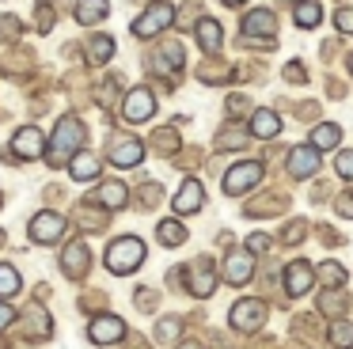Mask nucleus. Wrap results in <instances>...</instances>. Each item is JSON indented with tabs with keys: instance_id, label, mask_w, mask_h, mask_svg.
Instances as JSON below:
<instances>
[{
	"instance_id": "c85d7f7f",
	"label": "nucleus",
	"mask_w": 353,
	"mask_h": 349,
	"mask_svg": "<svg viewBox=\"0 0 353 349\" xmlns=\"http://www.w3.org/2000/svg\"><path fill=\"white\" fill-rule=\"evenodd\" d=\"M16 292H19V273L0 262V300H8V296H16Z\"/></svg>"
},
{
	"instance_id": "7ed1b4c3",
	"label": "nucleus",
	"mask_w": 353,
	"mask_h": 349,
	"mask_svg": "<svg viewBox=\"0 0 353 349\" xmlns=\"http://www.w3.org/2000/svg\"><path fill=\"white\" fill-rule=\"evenodd\" d=\"M175 12L179 8H171L168 0H152V4L141 12V19H133V38H156L160 30H168L171 23H175Z\"/></svg>"
},
{
	"instance_id": "9b49d317",
	"label": "nucleus",
	"mask_w": 353,
	"mask_h": 349,
	"mask_svg": "<svg viewBox=\"0 0 353 349\" xmlns=\"http://www.w3.org/2000/svg\"><path fill=\"white\" fill-rule=\"evenodd\" d=\"M88 338H92L95 346L122 341V338H125V323H122L118 315H99V319H92V326H88Z\"/></svg>"
},
{
	"instance_id": "7c9ffc66",
	"label": "nucleus",
	"mask_w": 353,
	"mask_h": 349,
	"mask_svg": "<svg viewBox=\"0 0 353 349\" xmlns=\"http://www.w3.org/2000/svg\"><path fill=\"white\" fill-rule=\"evenodd\" d=\"M34 15H39V19H34V27H39L42 34H50V30H54V8H50L46 0H39V4H34Z\"/></svg>"
},
{
	"instance_id": "cd10ccee",
	"label": "nucleus",
	"mask_w": 353,
	"mask_h": 349,
	"mask_svg": "<svg viewBox=\"0 0 353 349\" xmlns=\"http://www.w3.org/2000/svg\"><path fill=\"white\" fill-rule=\"evenodd\" d=\"M152 148L160 152V156H175V152H179V133H175V129H156V133H152Z\"/></svg>"
},
{
	"instance_id": "de8ad7c7",
	"label": "nucleus",
	"mask_w": 353,
	"mask_h": 349,
	"mask_svg": "<svg viewBox=\"0 0 353 349\" xmlns=\"http://www.w3.org/2000/svg\"><path fill=\"white\" fill-rule=\"evenodd\" d=\"M350 72H353V53H350Z\"/></svg>"
},
{
	"instance_id": "412c9836",
	"label": "nucleus",
	"mask_w": 353,
	"mask_h": 349,
	"mask_svg": "<svg viewBox=\"0 0 353 349\" xmlns=\"http://www.w3.org/2000/svg\"><path fill=\"white\" fill-rule=\"evenodd\" d=\"M194 34H198V46L205 53H216L224 46V30H221V23H216V19H198Z\"/></svg>"
},
{
	"instance_id": "09e8293b",
	"label": "nucleus",
	"mask_w": 353,
	"mask_h": 349,
	"mask_svg": "<svg viewBox=\"0 0 353 349\" xmlns=\"http://www.w3.org/2000/svg\"><path fill=\"white\" fill-rule=\"evenodd\" d=\"M0 243H4V232H0Z\"/></svg>"
},
{
	"instance_id": "c756f323",
	"label": "nucleus",
	"mask_w": 353,
	"mask_h": 349,
	"mask_svg": "<svg viewBox=\"0 0 353 349\" xmlns=\"http://www.w3.org/2000/svg\"><path fill=\"white\" fill-rule=\"evenodd\" d=\"M330 341H334L338 349H350L353 346V326L345 323V319H338V323L330 326Z\"/></svg>"
},
{
	"instance_id": "58836bf2",
	"label": "nucleus",
	"mask_w": 353,
	"mask_h": 349,
	"mask_svg": "<svg viewBox=\"0 0 353 349\" xmlns=\"http://www.w3.org/2000/svg\"><path fill=\"white\" fill-rule=\"evenodd\" d=\"M285 80H289V83H304L307 80L304 65H300V61H289V65H285Z\"/></svg>"
},
{
	"instance_id": "1a4fd4ad",
	"label": "nucleus",
	"mask_w": 353,
	"mask_h": 349,
	"mask_svg": "<svg viewBox=\"0 0 353 349\" xmlns=\"http://www.w3.org/2000/svg\"><path fill=\"white\" fill-rule=\"evenodd\" d=\"M61 235H65V217H57V212H39V217L31 220V239L42 243V247L57 243Z\"/></svg>"
},
{
	"instance_id": "2f4dec72",
	"label": "nucleus",
	"mask_w": 353,
	"mask_h": 349,
	"mask_svg": "<svg viewBox=\"0 0 353 349\" xmlns=\"http://www.w3.org/2000/svg\"><path fill=\"white\" fill-rule=\"evenodd\" d=\"M216 144H221V148H243V144H247V133H243V129H236V126H232V129H221Z\"/></svg>"
},
{
	"instance_id": "c03bdc74",
	"label": "nucleus",
	"mask_w": 353,
	"mask_h": 349,
	"mask_svg": "<svg viewBox=\"0 0 353 349\" xmlns=\"http://www.w3.org/2000/svg\"><path fill=\"white\" fill-rule=\"evenodd\" d=\"M338 212H342V217H353V194H342L338 197V205H334Z\"/></svg>"
},
{
	"instance_id": "f3484780",
	"label": "nucleus",
	"mask_w": 353,
	"mask_h": 349,
	"mask_svg": "<svg viewBox=\"0 0 353 349\" xmlns=\"http://www.w3.org/2000/svg\"><path fill=\"white\" fill-rule=\"evenodd\" d=\"M251 273H254V258H251V250H236V255H228V262H224V281L228 285H247L251 281Z\"/></svg>"
},
{
	"instance_id": "ddd939ff",
	"label": "nucleus",
	"mask_w": 353,
	"mask_h": 349,
	"mask_svg": "<svg viewBox=\"0 0 353 349\" xmlns=\"http://www.w3.org/2000/svg\"><path fill=\"white\" fill-rule=\"evenodd\" d=\"M141 159H145V144H141L137 137H118V141L110 144V163L114 167H137Z\"/></svg>"
},
{
	"instance_id": "f704fd0d",
	"label": "nucleus",
	"mask_w": 353,
	"mask_h": 349,
	"mask_svg": "<svg viewBox=\"0 0 353 349\" xmlns=\"http://www.w3.org/2000/svg\"><path fill=\"white\" fill-rule=\"evenodd\" d=\"M194 15H201V8H198V4H183V8L175 12V27L194 30Z\"/></svg>"
},
{
	"instance_id": "aec40b11",
	"label": "nucleus",
	"mask_w": 353,
	"mask_h": 349,
	"mask_svg": "<svg viewBox=\"0 0 353 349\" xmlns=\"http://www.w3.org/2000/svg\"><path fill=\"white\" fill-rule=\"evenodd\" d=\"M61 270L69 273V277H84V273H88V243L84 239H77V243H69V247H65Z\"/></svg>"
},
{
	"instance_id": "39448f33",
	"label": "nucleus",
	"mask_w": 353,
	"mask_h": 349,
	"mask_svg": "<svg viewBox=\"0 0 353 349\" xmlns=\"http://www.w3.org/2000/svg\"><path fill=\"white\" fill-rule=\"evenodd\" d=\"M259 182H262V163H259V159H243V163L228 167L221 190H224L228 197H239V194H247L251 186H259Z\"/></svg>"
},
{
	"instance_id": "ea45409f",
	"label": "nucleus",
	"mask_w": 353,
	"mask_h": 349,
	"mask_svg": "<svg viewBox=\"0 0 353 349\" xmlns=\"http://www.w3.org/2000/svg\"><path fill=\"white\" fill-rule=\"evenodd\" d=\"M114 91H118V76H110V80H107V83H103V88H99V91H95V99H99V103H103V106H107V103H110V99H114Z\"/></svg>"
},
{
	"instance_id": "a18cd8bd",
	"label": "nucleus",
	"mask_w": 353,
	"mask_h": 349,
	"mask_svg": "<svg viewBox=\"0 0 353 349\" xmlns=\"http://www.w3.org/2000/svg\"><path fill=\"white\" fill-rule=\"evenodd\" d=\"M179 349H201V346H198V341H186V346H179Z\"/></svg>"
},
{
	"instance_id": "6ab92c4d",
	"label": "nucleus",
	"mask_w": 353,
	"mask_h": 349,
	"mask_svg": "<svg viewBox=\"0 0 353 349\" xmlns=\"http://www.w3.org/2000/svg\"><path fill=\"white\" fill-rule=\"evenodd\" d=\"M247 129H251L254 141H274V137L281 133V118H277V110H254Z\"/></svg>"
},
{
	"instance_id": "79ce46f5",
	"label": "nucleus",
	"mask_w": 353,
	"mask_h": 349,
	"mask_svg": "<svg viewBox=\"0 0 353 349\" xmlns=\"http://www.w3.org/2000/svg\"><path fill=\"white\" fill-rule=\"evenodd\" d=\"M12 323H16V311H12L8 300H0V330H4V326H12Z\"/></svg>"
},
{
	"instance_id": "c9c22d12",
	"label": "nucleus",
	"mask_w": 353,
	"mask_h": 349,
	"mask_svg": "<svg viewBox=\"0 0 353 349\" xmlns=\"http://www.w3.org/2000/svg\"><path fill=\"white\" fill-rule=\"evenodd\" d=\"M334 27L342 30V34H353V8H350V4H342V8L334 12Z\"/></svg>"
},
{
	"instance_id": "f8f14e48",
	"label": "nucleus",
	"mask_w": 353,
	"mask_h": 349,
	"mask_svg": "<svg viewBox=\"0 0 353 349\" xmlns=\"http://www.w3.org/2000/svg\"><path fill=\"white\" fill-rule=\"evenodd\" d=\"M315 171H319V148L315 144H296L289 152V174L292 179H307Z\"/></svg>"
},
{
	"instance_id": "4468645a",
	"label": "nucleus",
	"mask_w": 353,
	"mask_h": 349,
	"mask_svg": "<svg viewBox=\"0 0 353 349\" xmlns=\"http://www.w3.org/2000/svg\"><path fill=\"white\" fill-rule=\"evenodd\" d=\"M186 281H190V292H194V296H209V292L216 288L213 262H209V258H198V262H190V270H186Z\"/></svg>"
},
{
	"instance_id": "6e6552de",
	"label": "nucleus",
	"mask_w": 353,
	"mask_h": 349,
	"mask_svg": "<svg viewBox=\"0 0 353 349\" xmlns=\"http://www.w3.org/2000/svg\"><path fill=\"white\" fill-rule=\"evenodd\" d=\"M228 323L236 326V330H259V326L266 323V303L262 300H239L236 308H232Z\"/></svg>"
},
{
	"instance_id": "a878e982",
	"label": "nucleus",
	"mask_w": 353,
	"mask_h": 349,
	"mask_svg": "<svg viewBox=\"0 0 353 349\" xmlns=\"http://www.w3.org/2000/svg\"><path fill=\"white\" fill-rule=\"evenodd\" d=\"M338 141H342V129L334 126V121H319V126L312 129V144L319 152H330V148H338Z\"/></svg>"
},
{
	"instance_id": "9d476101",
	"label": "nucleus",
	"mask_w": 353,
	"mask_h": 349,
	"mask_svg": "<svg viewBox=\"0 0 353 349\" xmlns=\"http://www.w3.org/2000/svg\"><path fill=\"white\" fill-rule=\"evenodd\" d=\"M285 292L289 296H304L307 288H312V281H315V270H312V262H304V258H296V262H289L285 266Z\"/></svg>"
},
{
	"instance_id": "37998d69",
	"label": "nucleus",
	"mask_w": 353,
	"mask_h": 349,
	"mask_svg": "<svg viewBox=\"0 0 353 349\" xmlns=\"http://www.w3.org/2000/svg\"><path fill=\"white\" fill-rule=\"evenodd\" d=\"M243 110H247V99H243V95H232V99H228V114H232V118H239Z\"/></svg>"
},
{
	"instance_id": "a19ab883",
	"label": "nucleus",
	"mask_w": 353,
	"mask_h": 349,
	"mask_svg": "<svg viewBox=\"0 0 353 349\" xmlns=\"http://www.w3.org/2000/svg\"><path fill=\"white\" fill-rule=\"evenodd\" d=\"M247 250H251V255H266V250H270V239H266L262 232H254L251 239H247Z\"/></svg>"
},
{
	"instance_id": "b1692460",
	"label": "nucleus",
	"mask_w": 353,
	"mask_h": 349,
	"mask_svg": "<svg viewBox=\"0 0 353 349\" xmlns=\"http://www.w3.org/2000/svg\"><path fill=\"white\" fill-rule=\"evenodd\" d=\"M69 171H72L77 182H92L95 174H99V156H95V152H77L72 163H69Z\"/></svg>"
},
{
	"instance_id": "72a5a7b5",
	"label": "nucleus",
	"mask_w": 353,
	"mask_h": 349,
	"mask_svg": "<svg viewBox=\"0 0 353 349\" xmlns=\"http://www.w3.org/2000/svg\"><path fill=\"white\" fill-rule=\"evenodd\" d=\"M319 277L327 281V285H345V270L338 262H323L319 266Z\"/></svg>"
},
{
	"instance_id": "423d86ee",
	"label": "nucleus",
	"mask_w": 353,
	"mask_h": 349,
	"mask_svg": "<svg viewBox=\"0 0 353 349\" xmlns=\"http://www.w3.org/2000/svg\"><path fill=\"white\" fill-rule=\"evenodd\" d=\"M156 110V95L148 88H133L125 91L122 99V121H130V126H141V121H148Z\"/></svg>"
},
{
	"instance_id": "dca6fc26",
	"label": "nucleus",
	"mask_w": 353,
	"mask_h": 349,
	"mask_svg": "<svg viewBox=\"0 0 353 349\" xmlns=\"http://www.w3.org/2000/svg\"><path fill=\"white\" fill-rule=\"evenodd\" d=\"M171 205H175V212H198L201 205H205V186H201L198 179H186Z\"/></svg>"
},
{
	"instance_id": "393cba45",
	"label": "nucleus",
	"mask_w": 353,
	"mask_h": 349,
	"mask_svg": "<svg viewBox=\"0 0 353 349\" xmlns=\"http://www.w3.org/2000/svg\"><path fill=\"white\" fill-rule=\"evenodd\" d=\"M110 57H114V38L110 34L88 38V65H107Z\"/></svg>"
},
{
	"instance_id": "2eb2a0df",
	"label": "nucleus",
	"mask_w": 353,
	"mask_h": 349,
	"mask_svg": "<svg viewBox=\"0 0 353 349\" xmlns=\"http://www.w3.org/2000/svg\"><path fill=\"white\" fill-rule=\"evenodd\" d=\"M183 61H186V53H183V46H179V42H163L160 50L152 53V68H156V72H168V76H179Z\"/></svg>"
},
{
	"instance_id": "f257e3e1",
	"label": "nucleus",
	"mask_w": 353,
	"mask_h": 349,
	"mask_svg": "<svg viewBox=\"0 0 353 349\" xmlns=\"http://www.w3.org/2000/svg\"><path fill=\"white\" fill-rule=\"evenodd\" d=\"M84 141H88L84 121H80V118H72V114H65V118L57 121L54 137H50V152H46V159H50L54 167L72 163V156H77V152L84 148Z\"/></svg>"
},
{
	"instance_id": "8fccbe9b",
	"label": "nucleus",
	"mask_w": 353,
	"mask_h": 349,
	"mask_svg": "<svg viewBox=\"0 0 353 349\" xmlns=\"http://www.w3.org/2000/svg\"><path fill=\"white\" fill-rule=\"evenodd\" d=\"M0 205H4V201H0Z\"/></svg>"
},
{
	"instance_id": "4c0bfd02",
	"label": "nucleus",
	"mask_w": 353,
	"mask_h": 349,
	"mask_svg": "<svg viewBox=\"0 0 353 349\" xmlns=\"http://www.w3.org/2000/svg\"><path fill=\"white\" fill-rule=\"evenodd\" d=\"M334 167H338V174H342V179H350V182H353V152H338Z\"/></svg>"
},
{
	"instance_id": "5701e85b",
	"label": "nucleus",
	"mask_w": 353,
	"mask_h": 349,
	"mask_svg": "<svg viewBox=\"0 0 353 349\" xmlns=\"http://www.w3.org/2000/svg\"><path fill=\"white\" fill-rule=\"evenodd\" d=\"M110 4L107 0H77V23L80 27H95L99 19H107Z\"/></svg>"
},
{
	"instance_id": "e433bc0d",
	"label": "nucleus",
	"mask_w": 353,
	"mask_h": 349,
	"mask_svg": "<svg viewBox=\"0 0 353 349\" xmlns=\"http://www.w3.org/2000/svg\"><path fill=\"white\" fill-rule=\"evenodd\" d=\"M179 330H183V323H179V319H163V323L156 326V338H160V341H171Z\"/></svg>"
},
{
	"instance_id": "a211bd4d",
	"label": "nucleus",
	"mask_w": 353,
	"mask_h": 349,
	"mask_svg": "<svg viewBox=\"0 0 353 349\" xmlns=\"http://www.w3.org/2000/svg\"><path fill=\"white\" fill-rule=\"evenodd\" d=\"M88 201L99 205V209H122V205L130 201V190H125V182H103Z\"/></svg>"
},
{
	"instance_id": "f03ea898",
	"label": "nucleus",
	"mask_w": 353,
	"mask_h": 349,
	"mask_svg": "<svg viewBox=\"0 0 353 349\" xmlns=\"http://www.w3.org/2000/svg\"><path fill=\"white\" fill-rule=\"evenodd\" d=\"M141 262H145V243H141L137 235H122V239L110 243V250H107V270L110 273L125 277V273L141 270Z\"/></svg>"
},
{
	"instance_id": "0eeeda50",
	"label": "nucleus",
	"mask_w": 353,
	"mask_h": 349,
	"mask_svg": "<svg viewBox=\"0 0 353 349\" xmlns=\"http://www.w3.org/2000/svg\"><path fill=\"white\" fill-rule=\"evenodd\" d=\"M46 152H50V144H46V137H42V129H34V126L16 129V137H12V156L16 159H39V156H46Z\"/></svg>"
},
{
	"instance_id": "bb28decb",
	"label": "nucleus",
	"mask_w": 353,
	"mask_h": 349,
	"mask_svg": "<svg viewBox=\"0 0 353 349\" xmlns=\"http://www.w3.org/2000/svg\"><path fill=\"white\" fill-rule=\"evenodd\" d=\"M156 239H160L163 247H183V243H186V228L179 224V220H160V228H156Z\"/></svg>"
},
{
	"instance_id": "473e14b6",
	"label": "nucleus",
	"mask_w": 353,
	"mask_h": 349,
	"mask_svg": "<svg viewBox=\"0 0 353 349\" xmlns=\"http://www.w3.org/2000/svg\"><path fill=\"white\" fill-rule=\"evenodd\" d=\"M23 34V23L16 15H0V42H8V38H19Z\"/></svg>"
},
{
	"instance_id": "20e7f679",
	"label": "nucleus",
	"mask_w": 353,
	"mask_h": 349,
	"mask_svg": "<svg viewBox=\"0 0 353 349\" xmlns=\"http://www.w3.org/2000/svg\"><path fill=\"white\" fill-rule=\"evenodd\" d=\"M274 34H277V19H274L270 8H254V12L243 15V38L247 42L254 38V46L270 50V46H274Z\"/></svg>"
},
{
	"instance_id": "4be33fe9",
	"label": "nucleus",
	"mask_w": 353,
	"mask_h": 349,
	"mask_svg": "<svg viewBox=\"0 0 353 349\" xmlns=\"http://www.w3.org/2000/svg\"><path fill=\"white\" fill-rule=\"evenodd\" d=\"M292 19H296V27H304V30L319 27L323 23V4L319 0H296V4H292Z\"/></svg>"
},
{
	"instance_id": "49530a36",
	"label": "nucleus",
	"mask_w": 353,
	"mask_h": 349,
	"mask_svg": "<svg viewBox=\"0 0 353 349\" xmlns=\"http://www.w3.org/2000/svg\"><path fill=\"white\" fill-rule=\"evenodd\" d=\"M224 4H228V8H239V4H243V0H224Z\"/></svg>"
}]
</instances>
